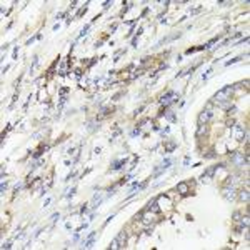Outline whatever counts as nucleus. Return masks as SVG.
Returning <instances> with one entry per match:
<instances>
[{"label":"nucleus","mask_w":250,"mask_h":250,"mask_svg":"<svg viewBox=\"0 0 250 250\" xmlns=\"http://www.w3.org/2000/svg\"><path fill=\"white\" fill-rule=\"evenodd\" d=\"M234 90H235V87H234V85H227V87H223V89H220L215 95H213V102L218 103L220 107H225V103L232 99V94H234Z\"/></svg>","instance_id":"nucleus-1"},{"label":"nucleus","mask_w":250,"mask_h":250,"mask_svg":"<svg viewBox=\"0 0 250 250\" xmlns=\"http://www.w3.org/2000/svg\"><path fill=\"white\" fill-rule=\"evenodd\" d=\"M235 183H237V177H229V182H227V187L223 188V197L227 200H234L235 199Z\"/></svg>","instance_id":"nucleus-2"},{"label":"nucleus","mask_w":250,"mask_h":250,"mask_svg":"<svg viewBox=\"0 0 250 250\" xmlns=\"http://www.w3.org/2000/svg\"><path fill=\"white\" fill-rule=\"evenodd\" d=\"M230 159L239 167H243V165L248 164V155H243V153H240V152H230Z\"/></svg>","instance_id":"nucleus-3"},{"label":"nucleus","mask_w":250,"mask_h":250,"mask_svg":"<svg viewBox=\"0 0 250 250\" xmlns=\"http://www.w3.org/2000/svg\"><path fill=\"white\" fill-rule=\"evenodd\" d=\"M125 240H127V234H125V230L124 232H120L115 239L110 242V247L108 248H124L125 247Z\"/></svg>","instance_id":"nucleus-4"},{"label":"nucleus","mask_w":250,"mask_h":250,"mask_svg":"<svg viewBox=\"0 0 250 250\" xmlns=\"http://www.w3.org/2000/svg\"><path fill=\"white\" fill-rule=\"evenodd\" d=\"M213 112H212V103L207 105V108H204V112L199 115V124H207V122L212 118Z\"/></svg>","instance_id":"nucleus-5"},{"label":"nucleus","mask_w":250,"mask_h":250,"mask_svg":"<svg viewBox=\"0 0 250 250\" xmlns=\"http://www.w3.org/2000/svg\"><path fill=\"white\" fill-rule=\"evenodd\" d=\"M177 99H178V95L175 94V92H169L167 95H164V97L160 99V103H162V105H165V107H169V105L172 103V102H175Z\"/></svg>","instance_id":"nucleus-6"},{"label":"nucleus","mask_w":250,"mask_h":250,"mask_svg":"<svg viewBox=\"0 0 250 250\" xmlns=\"http://www.w3.org/2000/svg\"><path fill=\"white\" fill-rule=\"evenodd\" d=\"M247 137H248V130L245 129L243 130V127L242 125H237V129H235V138L237 140H247Z\"/></svg>","instance_id":"nucleus-7"},{"label":"nucleus","mask_w":250,"mask_h":250,"mask_svg":"<svg viewBox=\"0 0 250 250\" xmlns=\"http://www.w3.org/2000/svg\"><path fill=\"white\" fill-rule=\"evenodd\" d=\"M147 212H150V213H159V212H160L159 199H153V200H150V204H148V207H147Z\"/></svg>","instance_id":"nucleus-8"},{"label":"nucleus","mask_w":250,"mask_h":250,"mask_svg":"<svg viewBox=\"0 0 250 250\" xmlns=\"http://www.w3.org/2000/svg\"><path fill=\"white\" fill-rule=\"evenodd\" d=\"M95 235H97V234H95V232H90V235L87 237V240H85V242H83V248H90L92 245H94Z\"/></svg>","instance_id":"nucleus-9"},{"label":"nucleus","mask_w":250,"mask_h":250,"mask_svg":"<svg viewBox=\"0 0 250 250\" xmlns=\"http://www.w3.org/2000/svg\"><path fill=\"white\" fill-rule=\"evenodd\" d=\"M102 200H103V197H102V194H95L94 195V199H92V208H97L100 204H102Z\"/></svg>","instance_id":"nucleus-10"},{"label":"nucleus","mask_w":250,"mask_h":250,"mask_svg":"<svg viewBox=\"0 0 250 250\" xmlns=\"http://www.w3.org/2000/svg\"><path fill=\"white\" fill-rule=\"evenodd\" d=\"M218 169V167L215 165V167H210V169H207L204 172V175H202V178H204V180H208L210 177H213V173H215V170Z\"/></svg>","instance_id":"nucleus-11"},{"label":"nucleus","mask_w":250,"mask_h":250,"mask_svg":"<svg viewBox=\"0 0 250 250\" xmlns=\"http://www.w3.org/2000/svg\"><path fill=\"white\" fill-rule=\"evenodd\" d=\"M177 190L180 192V194H187V192H188V183L187 182H180L177 185Z\"/></svg>","instance_id":"nucleus-12"},{"label":"nucleus","mask_w":250,"mask_h":250,"mask_svg":"<svg viewBox=\"0 0 250 250\" xmlns=\"http://www.w3.org/2000/svg\"><path fill=\"white\" fill-rule=\"evenodd\" d=\"M124 165H125V160H117V162H113V164H112L110 170H120Z\"/></svg>","instance_id":"nucleus-13"},{"label":"nucleus","mask_w":250,"mask_h":250,"mask_svg":"<svg viewBox=\"0 0 250 250\" xmlns=\"http://www.w3.org/2000/svg\"><path fill=\"white\" fill-rule=\"evenodd\" d=\"M205 132H207V124H200L199 125V130H197V137H202Z\"/></svg>","instance_id":"nucleus-14"},{"label":"nucleus","mask_w":250,"mask_h":250,"mask_svg":"<svg viewBox=\"0 0 250 250\" xmlns=\"http://www.w3.org/2000/svg\"><path fill=\"white\" fill-rule=\"evenodd\" d=\"M240 200H243L245 204H248V190H242V192H240Z\"/></svg>","instance_id":"nucleus-15"},{"label":"nucleus","mask_w":250,"mask_h":250,"mask_svg":"<svg viewBox=\"0 0 250 250\" xmlns=\"http://www.w3.org/2000/svg\"><path fill=\"white\" fill-rule=\"evenodd\" d=\"M175 147H177V145H175L173 142H170V143H167L165 150H167V152H172V150H175Z\"/></svg>","instance_id":"nucleus-16"},{"label":"nucleus","mask_w":250,"mask_h":250,"mask_svg":"<svg viewBox=\"0 0 250 250\" xmlns=\"http://www.w3.org/2000/svg\"><path fill=\"white\" fill-rule=\"evenodd\" d=\"M85 12H87V7H85V5H83V7L80 8V10H78V12H77V15H75V19H78V17H82L83 14H85Z\"/></svg>","instance_id":"nucleus-17"},{"label":"nucleus","mask_w":250,"mask_h":250,"mask_svg":"<svg viewBox=\"0 0 250 250\" xmlns=\"http://www.w3.org/2000/svg\"><path fill=\"white\" fill-rule=\"evenodd\" d=\"M68 153H70V155H73V159H75V160L78 159V148H73V150H70Z\"/></svg>","instance_id":"nucleus-18"},{"label":"nucleus","mask_w":250,"mask_h":250,"mask_svg":"<svg viewBox=\"0 0 250 250\" xmlns=\"http://www.w3.org/2000/svg\"><path fill=\"white\" fill-rule=\"evenodd\" d=\"M242 59V57H237V59H232V60H229V62H227L225 65H232V64H235V62H239V60Z\"/></svg>","instance_id":"nucleus-19"},{"label":"nucleus","mask_w":250,"mask_h":250,"mask_svg":"<svg viewBox=\"0 0 250 250\" xmlns=\"http://www.w3.org/2000/svg\"><path fill=\"white\" fill-rule=\"evenodd\" d=\"M5 188H7V183L2 182V185H0V190H2V194H5Z\"/></svg>","instance_id":"nucleus-20"},{"label":"nucleus","mask_w":250,"mask_h":250,"mask_svg":"<svg viewBox=\"0 0 250 250\" xmlns=\"http://www.w3.org/2000/svg\"><path fill=\"white\" fill-rule=\"evenodd\" d=\"M137 135H140V129H135L132 132V137H137Z\"/></svg>","instance_id":"nucleus-21"},{"label":"nucleus","mask_w":250,"mask_h":250,"mask_svg":"<svg viewBox=\"0 0 250 250\" xmlns=\"http://www.w3.org/2000/svg\"><path fill=\"white\" fill-rule=\"evenodd\" d=\"M52 218H54V220H59L60 217H59V213H54V215H52Z\"/></svg>","instance_id":"nucleus-22"}]
</instances>
